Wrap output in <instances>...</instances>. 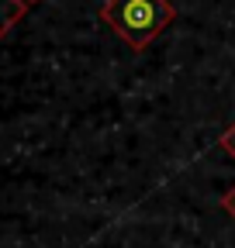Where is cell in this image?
<instances>
[{
	"mask_svg": "<svg viewBox=\"0 0 235 248\" xmlns=\"http://www.w3.org/2000/svg\"><path fill=\"white\" fill-rule=\"evenodd\" d=\"M101 21L135 52L149 48L159 31L176 21V7L169 0H104Z\"/></svg>",
	"mask_w": 235,
	"mask_h": 248,
	"instance_id": "cell-1",
	"label": "cell"
},
{
	"mask_svg": "<svg viewBox=\"0 0 235 248\" xmlns=\"http://www.w3.org/2000/svg\"><path fill=\"white\" fill-rule=\"evenodd\" d=\"M24 4H21V0H0V38H4L7 35V31L24 17Z\"/></svg>",
	"mask_w": 235,
	"mask_h": 248,
	"instance_id": "cell-2",
	"label": "cell"
},
{
	"mask_svg": "<svg viewBox=\"0 0 235 248\" xmlns=\"http://www.w3.org/2000/svg\"><path fill=\"white\" fill-rule=\"evenodd\" d=\"M218 145H221V152L228 155V159H235V124H228V128H225V135L218 138Z\"/></svg>",
	"mask_w": 235,
	"mask_h": 248,
	"instance_id": "cell-3",
	"label": "cell"
},
{
	"mask_svg": "<svg viewBox=\"0 0 235 248\" xmlns=\"http://www.w3.org/2000/svg\"><path fill=\"white\" fill-rule=\"evenodd\" d=\"M218 207L232 217V221H235V186H228V190L221 193V200H218Z\"/></svg>",
	"mask_w": 235,
	"mask_h": 248,
	"instance_id": "cell-4",
	"label": "cell"
},
{
	"mask_svg": "<svg viewBox=\"0 0 235 248\" xmlns=\"http://www.w3.org/2000/svg\"><path fill=\"white\" fill-rule=\"evenodd\" d=\"M21 4H24V7H32V4H42V0H21Z\"/></svg>",
	"mask_w": 235,
	"mask_h": 248,
	"instance_id": "cell-5",
	"label": "cell"
}]
</instances>
